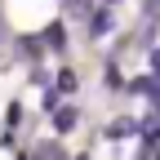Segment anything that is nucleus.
Here are the masks:
<instances>
[{
	"label": "nucleus",
	"instance_id": "nucleus-5",
	"mask_svg": "<svg viewBox=\"0 0 160 160\" xmlns=\"http://www.w3.org/2000/svg\"><path fill=\"white\" fill-rule=\"evenodd\" d=\"M0 40H5V27H0Z\"/></svg>",
	"mask_w": 160,
	"mask_h": 160
},
{
	"label": "nucleus",
	"instance_id": "nucleus-6",
	"mask_svg": "<svg viewBox=\"0 0 160 160\" xmlns=\"http://www.w3.org/2000/svg\"><path fill=\"white\" fill-rule=\"evenodd\" d=\"M107 5H116V0H107Z\"/></svg>",
	"mask_w": 160,
	"mask_h": 160
},
{
	"label": "nucleus",
	"instance_id": "nucleus-1",
	"mask_svg": "<svg viewBox=\"0 0 160 160\" xmlns=\"http://www.w3.org/2000/svg\"><path fill=\"white\" fill-rule=\"evenodd\" d=\"M129 133H138V120H111L107 129V138H129Z\"/></svg>",
	"mask_w": 160,
	"mask_h": 160
},
{
	"label": "nucleus",
	"instance_id": "nucleus-2",
	"mask_svg": "<svg viewBox=\"0 0 160 160\" xmlns=\"http://www.w3.org/2000/svg\"><path fill=\"white\" fill-rule=\"evenodd\" d=\"M138 133H142V142H147V147L160 142V125H156V120H142V125H138Z\"/></svg>",
	"mask_w": 160,
	"mask_h": 160
},
{
	"label": "nucleus",
	"instance_id": "nucleus-4",
	"mask_svg": "<svg viewBox=\"0 0 160 160\" xmlns=\"http://www.w3.org/2000/svg\"><path fill=\"white\" fill-rule=\"evenodd\" d=\"M111 31V13L102 9V13H93V36H107Z\"/></svg>",
	"mask_w": 160,
	"mask_h": 160
},
{
	"label": "nucleus",
	"instance_id": "nucleus-3",
	"mask_svg": "<svg viewBox=\"0 0 160 160\" xmlns=\"http://www.w3.org/2000/svg\"><path fill=\"white\" fill-rule=\"evenodd\" d=\"M53 125H58V129H71V125H76V107H58V111H53Z\"/></svg>",
	"mask_w": 160,
	"mask_h": 160
}]
</instances>
